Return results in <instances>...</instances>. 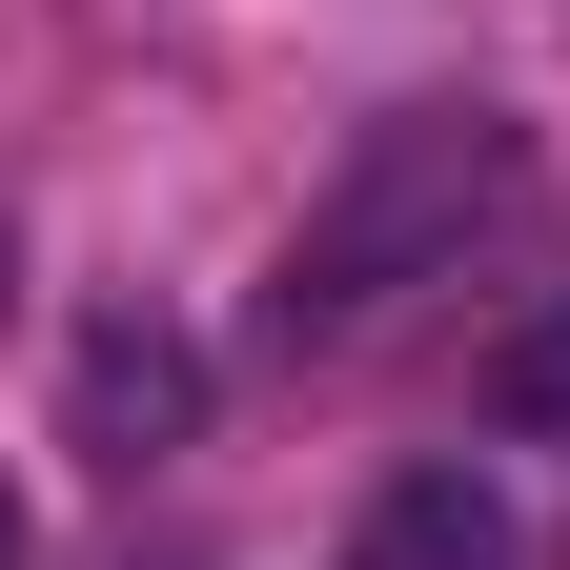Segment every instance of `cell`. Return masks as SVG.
Listing matches in <instances>:
<instances>
[{"instance_id":"obj_1","label":"cell","mask_w":570,"mask_h":570,"mask_svg":"<svg viewBox=\"0 0 570 570\" xmlns=\"http://www.w3.org/2000/svg\"><path fill=\"white\" fill-rule=\"evenodd\" d=\"M530 204V122L510 102H387L367 142H346V184L285 225L265 265V346H346V326H387L428 265H469V225H510Z\"/></svg>"},{"instance_id":"obj_4","label":"cell","mask_w":570,"mask_h":570,"mask_svg":"<svg viewBox=\"0 0 570 570\" xmlns=\"http://www.w3.org/2000/svg\"><path fill=\"white\" fill-rule=\"evenodd\" d=\"M489 428H530V449H570V285L489 346Z\"/></svg>"},{"instance_id":"obj_2","label":"cell","mask_w":570,"mask_h":570,"mask_svg":"<svg viewBox=\"0 0 570 570\" xmlns=\"http://www.w3.org/2000/svg\"><path fill=\"white\" fill-rule=\"evenodd\" d=\"M61 407H82V449H102V469H164L184 428H204V346H184V326H142V306H102V326H82V367H61Z\"/></svg>"},{"instance_id":"obj_5","label":"cell","mask_w":570,"mask_h":570,"mask_svg":"<svg viewBox=\"0 0 570 570\" xmlns=\"http://www.w3.org/2000/svg\"><path fill=\"white\" fill-rule=\"evenodd\" d=\"M0 570H21V489H0Z\"/></svg>"},{"instance_id":"obj_3","label":"cell","mask_w":570,"mask_h":570,"mask_svg":"<svg viewBox=\"0 0 570 570\" xmlns=\"http://www.w3.org/2000/svg\"><path fill=\"white\" fill-rule=\"evenodd\" d=\"M346 570H510V510H489V469H407V489H367Z\"/></svg>"}]
</instances>
